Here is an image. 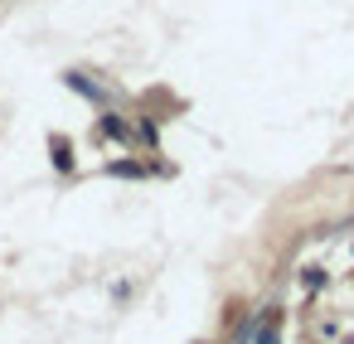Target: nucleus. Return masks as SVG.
Instances as JSON below:
<instances>
[{
  "label": "nucleus",
  "instance_id": "20e7f679",
  "mask_svg": "<svg viewBox=\"0 0 354 344\" xmlns=\"http://www.w3.org/2000/svg\"><path fill=\"white\" fill-rule=\"evenodd\" d=\"M131 141L156 155V151H160V117H136V122H131Z\"/></svg>",
  "mask_w": 354,
  "mask_h": 344
},
{
  "label": "nucleus",
  "instance_id": "39448f33",
  "mask_svg": "<svg viewBox=\"0 0 354 344\" xmlns=\"http://www.w3.org/2000/svg\"><path fill=\"white\" fill-rule=\"evenodd\" d=\"M102 175H112V180H151V160H107Z\"/></svg>",
  "mask_w": 354,
  "mask_h": 344
},
{
  "label": "nucleus",
  "instance_id": "7ed1b4c3",
  "mask_svg": "<svg viewBox=\"0 0 354 344\" xmlns=\"http://www.w3.org/2000/svg\"><path fill=\"white\" fill-rule=\"evenodd\" d=\"M49 165H54L59 175H73V170H78V146H73L68 131H49Z\"/></svg>",
  "mask_w": 354,
  "mask_h": 344
},
{
  "label": "nucleus",
  "instance_id": "f03ea898",
  "mask_svg": "<svg viewBox=\"0 0 354 344\" xmlns=\"http://www.w3.org/2000/svg\"><path fill=\"white\" fill-rule=\"evenodd\" d=\"M93 141H117V146H136V141H131V117H122L117 107L97 112V122H93Z\"/></svg>",
  "mask_w": 354,
  "mask_h": 344
},
{
  "label": "nucleus",
  "instance_id": "423d86ee",
  "mask_svg": "<svg viewBox=\"0 0 354 344\" xmlns=\"http://www.w3.org/2000/svg\"><path fill=\"white\" fill-rule=\"evenodd\" d=\"M301 286H306V291L315 296V291L325 286V271H320V267H306V271H301Z\"/></svg>",
  "mask_w": 354,
  "mask_h": 344
},
{
  "label": "nucleus",
  "instance_id": "f257e3e1",
  "mask_svg": "<svg viewBox=\"0 0 354 344\" xmlns=\"http://www.w3.org/2000/svg\"><path fill=\"white\" fill-rule=\"evenodd\" d=\"M59 83H64L68 93H78L83 102H93L97 112H107V107H117V93H112L107 83H97V78H93L88 68H64V73H59Z\"/></svg>",
  "mask_w": 354,
  "mask_h": 344
}]
</instances>
